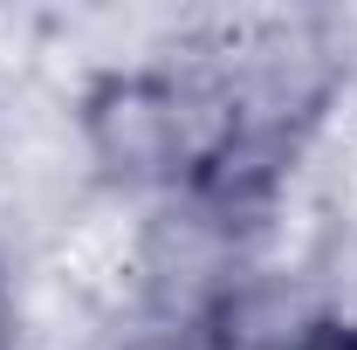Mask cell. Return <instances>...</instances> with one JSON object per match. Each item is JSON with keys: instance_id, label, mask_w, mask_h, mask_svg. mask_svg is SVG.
I'll return each mask as SVG.
<instances>
[{"instance_id": "1", "label": "cell", "mask_w": 357, "mask_h": 350, "mask_svg": "<svg viewBox=\"0 0 357 350\" xmlns=\"http://www.w3.org/2000/svg\"><path fill=\"white\" fill-rule=\"evenodd\" d=\"M330 55L337 48L316 42V28L268 21L192 48V62L103 76L83 96L89 144L103 172L165 185L192 220L234 227L296 172V151L337 89Z\"/></svg>"}, {"instance_id": "2", "label": "cell", "mask_w": 357, "mask_h": 350, "mask_svg": "<svg viewBox=\"0 0 357 350\" xmlns=\"http://www.w3.org/2000/svg\"><path fill=\"white\" fill-rule=\"evenodd\" d=\"M289 350H357V323L351 316H316L289 337Z\"/></svg>"}, {"instance_id": "3", "label": "cell", "mask_w": 357, "mask_h": 350, "mask_svg": "<svg viewBox=\"0 0 357 350\" xmlns=\"http://www.w3.org/2000/svg\"><path fill=\"white\" fill-rule=\"evenodd\" d=\"M0 350H14V289L0 282Z\"/></svg>"}]
</instances>
